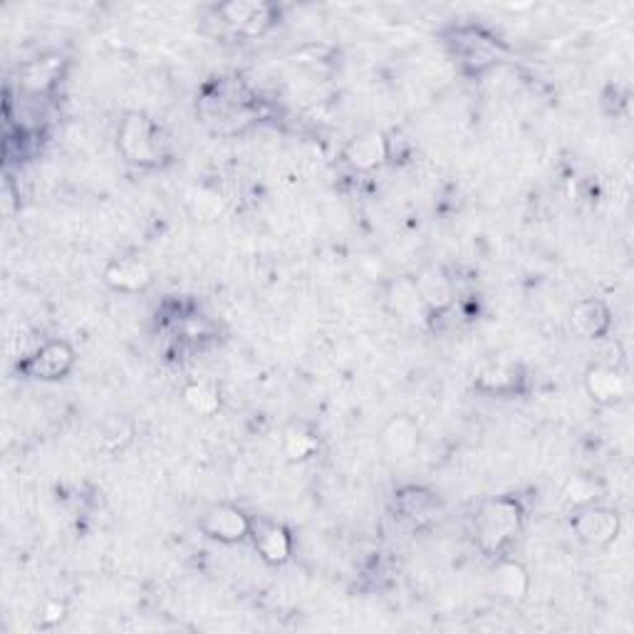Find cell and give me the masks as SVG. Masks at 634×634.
Segmentation results:
<instances>
[{
  "label": "cell",
  "mask_w": 634,
  "mask_h": 634,
  "mask_svg": "<svg viewBox=\"0 0 634 634\" xmlns=\"http://www.w3.org/2000/svg\"><path fill=\"white\" fill-rule=\"evenodd\" d=\"M105 280L109 288L119 290V293H142L154 283V273L139 258H119L107 265Z\"/></svg>",
  "instance_id": "obj_10"
},
{
  "label": "cell",
  "mask_w": 634,
  "mask_h": 634,
  "mask_svg": "<svg viewBox=\"0 0 634 634\" xmlns=\"http://www.w3.org/2000/svg\"><path fill=\"white\" fill-rule=\"evenodd\" d=\"M132 424L127 422V419H109V422H105V426H102V434H100V441H102V449L107 451H117L122 449V446H127L129 441H132Z\"/></svg>",
  "instance_id": "obj_22"
},
{
  "label": "cell",
  "mask_w": 634,
  "mask_h": 634,
  "mask_svg": "<svg viewBox=\"0 0 634 634\" xmlns=\"http://www.w3.org/2000/svg\"><path fill=\"white\" fill-rule=\"evenodd\" d=\"M256 548L258 553L263 555L265 563L280 565L290 558V550H293V543H290L288 530L283 526H261L256 533Z\"/></svg>",
  "instance_id": "obj_14"
},
{
  "label": "cell",
  "mask_w": 634,
  "mask_h": 634,
  "mask_svg": "<svg viewBox=\"0 0 634 634\" xmlns=\"http://www.w3.org/2000/svg\"><path fill=\"white\" fill-rule=\"evenodd\" d=\"M218 13L223 15V20L236 25L238 30H246V33H258L268 23V5L263 3H241V0H236V3L221 5Z\"/></svg>",
  "instance_id": "obj_15"
},
{
  "label": "cell",
  "mask_w": 634,
  "mask_h": 634,
  "mask_svg": "<svg viewBox=\"0 0 634 634\" xmlns=\"http://www.w3.org/2000/svg\"><path fill=\"white\" fill-rule=\"evenodd\" d=\"M184 404L199 417H213L221 409V392L211 382H191L184 389Z\"/></svg>",
  "instance_id": "obj_17"
},
{
  "label": "cell",
  "mask_w": 634,
  "mask_h": 634,
  "mask_svg": "<svg viewBox=\"0 0 634 634\" xmlns=\"http://www.w3.org/2000/svg\"><path fill=\"white\" fill-rule=\"evenodd\" d=\"M493 590L508 602H523L528 595L530 578L528 570L521 563H513V560H503L493 568Z\"/></svg>",
  "instance_id": "obj_13"
},
{
  "label": "cell",
  "mask_w": 634,
  "mask_h": 634,
  "mask_svg": "<svg viewBox=\"0 0 634 634\" xmlns=\"http://www.w3.org/2000/svg\"><path fill=\"white\" fill-rule=\"evenodd\" d=\"M189 206L199 221H213V218L221 216L223 211V199L218 191L209 189V186H196L189 194Z\"/></svg>",
  "instance_id": "obj_20"
},
{
  "label": "cell",
  "mask_w": 634,
  "mask_h": 634,
  "mask_svg": "<svg viewBox=\"0 0 634 634\" xmlns=\"http://www.w3.org/2000/svg\"><path fill=\"white\" fill-rule=\"evenodd\" d=\"M573 330L585 340H597L610 330V310L600 300H582L570 313Z\"/></svg>",
  "instance_id": "obj_12"
},
{
  "label": "cell",
  "mask_w": 634,
  "mask_h": 634,
  "mask_svg": "<svg viewBox=\"0 0 634 634\" xmlns=\"http://www.w3.org/2000/svg\"><path fill=\"white\" fill-rule=\"evenodd\" d=\"M389 157V139L382 132L372 129V132L360 134L352 139L345 147V161L355 171H372L382 166Z\"/></svg>",
  "instance_id": "obj_8"
},
{
  "label": "cell",
  "mask_w": 634,
  "mask_h": 634,
  "mask_svg": "<svg viewBox=\"0 0 634 634\" xmlns=\"http://www.w3.org/2000/svg\"><path fill=\"white\" fill-rule=\"evenodd\" d=\"M283 451L293 461L308 459V456H313L317 451V436L313 431L303 429V426H293V429L285 431Z\"/></svg>",
  "instance_id": "obj_19"
},
{
  "label": "cell",
  "mask_w": 634,
  "mask_h": 634,
  "mask_svg": "<svg viewBox=\"0 0 634 634\" xmlns=\"http://www.w3.org/2000/svg\"><path fill=\"white\" fill-rule=\"evenodd\" d=\"M414 283H417V290L422 295L424 305L429 308V313L446 310L451 305V300H454V285H451V280L439 268H424L414 278Z\"/></svg>",
  "instance_id": "obj_11"
},
{
  "label": "cell",
  "mask_w": 634,
  "mask_h": 634,
  "mask_svg": "<svg viewBox=\"0 0 634 634\" xmlns=\"http://www.w3.org/2000/svg\"><path fill=\"white\" fill-rule=\"evenodd\" d=\"M201 530L218 543H241L246 535H251L253 523L241 508L228 506V503H218L209 508L201 518Z\"/></svg>",
  "instance_id": "obj_4"
},
{
  "label": "cell",
  "mask_w": 634,
  "mask_h": 634,
  "mask_svg": "<svg viewBox=\"0 0 634 634\" xmlns=\"http://www.w3.org/2000/svg\"><path fill=\"white\" fill-rule=\"evenodd\" d=\"M399 501H402V511L409 518H429L434 513V496L422 491V488H407V491L399 493Z\"/></svg>",
  "instance_id": "obj_21"
},
{
  "label": "cell",
  "mask_w": 634,
  "mask_h": 634,
  "mask_svg": "<svg viewBox=\"0 0 634 634\" xmlns=\"http://www.w3.org/2000/svg\"><path fill=\"white\" fill-rule=\"evenodd\" d=\"M476 384L481 389H488V392H503V389H511L516 384V372L503 365H491L478 374Z\"/></svg>",
  "instance_id": "obj_23"
},
{
  "label": "cell",
  "mask_w": 634,
  "mask_h": 634,
  "mask_svg": "<svg viewBox=\"0 0 634 634\" xmlns=\"http://www.w3.org/2000/svg\"><path fill=\"white\" fill-rule=\"evenodd\" d=\"M523 511L513 498L486 503L478 513V540L486 550H498L521 530Z\"/></svg>",
  "instance_id": "obj_1"
},
{
  "label": "cell",
  "mask_w": 634,
  "mask_h": 634,
  "mask_svg": "<svg viewBox=\"0 0 634 634\" xmlns=\"http://www.w3.org/2000/svg\"><path fill=\"white\" fill-rule=\"evenodd\" d=\"M573 530L582 543L592 545V548H605L620 533V518L615 511L600 506H585L580 508L578 516L573 518Z\"/></svg>",
  "instance_id": "obj_3"
},
{
  "label": "cell",
  "mask_w": 634,
  "mask_h": 634,
  "mask_svg": "<svg viewBox=\"0 0 634 634\" xmlns=\"http://www.w3.org/2000/svg\"><path fill=\"white\" fill-rule=\"evenodd\" d=\"M585 389L592 402L612 407L630 397V382L617 365H592L585 372Z\"/></svg>",
  "instance_id": "obj_6"
},
{
  "label": "cell",
  "mask_w": 634,
  "mask_h": 634,
  "mask_svg": "<svg viewBox=\"0 0 634 634\" xmlns=\"http://www.w3.org/2000/svg\"><path fill=\"white\" fill-rule=\"evenodd\" d=\"M75 365V352L67 342H48L40 347L23 365L28 377L33 379H62Z\"/></svg>",
  "instance_id": "obj_7"
},
{
  "label": "cell",
  "mask_w": 634,
  "mask_h": 634,
  "mask_svg": "<svg viewBox=\"0 0 634 634\" xmlns=\"http://www.w3.org/2000/svg\"><path fill=\"white\" fill-rule=\"evenodd\" d=\"M384 305L397 320L407 322V325H422L426 317L431 315L422 295H419L414 278L392 280L387 290H384Z\"/></svg>",
  "instance_id": "obj_5"
},
{
  "label": "cell",
  "mask_w": 634,
  "mask_h": 634,
  "mask_svg": "<svg viewBox=\"0 0 634 634\" xmlns=\"http://www.w3.org/2000/svg\"><path fill=\"white\" fill-rule=\"evenodd\" d=\"M60 65L62 62L57 57H45V60L30 62L20 72V82H23L25 90L45 92L48 87L55 85L57 75H60Z\"/></svg>",
  "instance_id": "obj_16"
},
{
  "label": "cell",
  "mask_w": 634,
  "mask_h": 634,
  "mask_svg": "<svg viewBox=\"0 0 634 634\" xmlns=\"http://www.w3.org/2000/svg\"><path fill=\"white\" fill-rule=\"evenodd\" d=\"M119 152L132 164H154L157 161V139L154 124L147 114L129 112L119 124Z\"/></svg>",
  "instance_id": "obj_2"
},
{
  "label": "cell",
  "mask_w": 634,
  "mask_h": 634,
  "mask_svg": "<svg viewBox=\"0 0 634 634\" xmlns=\"http://www.w3.org/2000/svg\"><path fill=\"white\" fill-rule=\"evenodd\" d=\"M600 493H602V483L590 474L570 476V481L565 483V488H563L565 501H568L570 506H575V508L592 506V503L600 498Z\"/></svg>",
  "instance_id": "obj_18"
},
{
  "label": "cell",
  "mask_w": 634,
  "mask_h": 634,
  "mask_svg": "<svg viewBox=\"0 0 634 634\" xmlns=\"http://www.w3.org/2000/svg\"><path fill=\"white\" fill-rule=\"evenodd\" d=\"M379 441H382V449L392 459H409L419 446V426L412 417L399 414V417H392L382 426Z\"/></svg>",
  "instance_id": "obj_9"
}]
</instances>
